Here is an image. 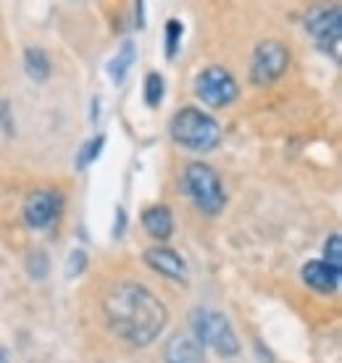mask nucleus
<instances>
[{"label": "nucleus", "mask_w": 342, "mask_h": 363, "mask_svg": "<svg viewBox=\"0 0 342 363\" xmlns=\"http://www.w3.org/2000/svg\"><path fill=\"white\" fill-rule=\"evenodd\" d=\"M103 313H106L111 332L135 347H145L158 340L169 321V311L161 303V298L145 284L132 279L116 281L106 292Z\"/></svg>", "instance_id": "f257e3e1"}, {"label": "nucleus", "mask_w": 342, "mask_h": 363, "mask_svg": "<svg viewBox=\"0 0 342 363\" xmlns=\"http://www.w3.org/2000/svg\"><path fill=\"white\" fill-rule=\"evenodd\" d=\"M169 135L174 143H180L187 150L208 153L221 143V127L214 116L203 113L195 106L180 108L169 121Z\"/></svg>", "instance_id": "f03ea898"}, {"label": "nucleus", "mask_w": 342, "mask_h": 363, "mask_svg": "<svg viewBox=\"0 0 342 363\" xmlns=\"http://www.w3.org/2000/svg\"><path fill=\"white\" fill-rule=\"evenodd\" d=\"M189 327H192V337L203 347H214L224 358H232V355L240 353V340H237L232 324L224 313L211 308H195L189 313Z\"/></svg>", "instance_id": "7ed1b4c3"}, {"label": "nucleus", "mask_w": 342, "mask_h": 363, "mask_svg": "<svg viewBox=\"0 0 342 363\" xmlns=\"http://www.w3.org/2000/svg\"><path fill=\"white\" fill-rule=\"evenodd\" d=\"M182 184H184V192L192 198V203H195L203 213H208V216H219V213L224 211L226 195H224L221 179H219V174L214 166L203 164V161H192V164L184 169Z\"/></svg>", "instance_id": "20e7f679"}, {"label": "nucleus", "mask_w": 342, "mask_h": 363, "mask_svg": "<svg viewBox=\"0 0 342 363\" xmlns=\"http://www.w3.org/2000/svg\"><path fill=\"white\" fill-rule=\"evenodd\" d=\"M289 69V48L280 40H263L253 50L250 61V82L258 87L277 82Z\"/></svg>", "instance_id": "39448f33"}, {"label": "nucleus", "mask_w": 342, "mask_h": 363, "mask_svg": "<svg viewBox=\"0 0 342 363\" xmlns=\"http://www.w3.org/2000/svg\"><path fill=\"white\" fill-rule=\"evenodd\" d=\"M195 92H198V98L206 103L208 108H226L240 95V84L229 74V69H224V66H208L195 79Z\"/></svg>", "instance_id": "423d86ee"}, {"label": "nucleus", "mask_w": 342, "mask_h": 363, "mask_svg": "<svg viewBox=\"0 0 342 363\" xmlns=\"http://www.w3.org/2000/svg\"><path fill=\"white\" fill-rule=\"evenodd\" d=\"M306 29L314 35L319 48L324 53H332L340 61V37H342V11L340 6L332 9H314L308 11Z\"/></svg>", "instance_id": "0eeeda50"}, {"label": "nucleus", "mask_w": 342, "mask_h": 363, "mask_svg": "<svg viewBox=\"0 0 342 363\" xmlns=\"http://www.w3.org/2000/svg\"><path fill=\"white\" fill-rule=\"evenodd\" d=\"M63 198L53 190H37L32 192L24 203V218L32 229H48L55 218L61 216Z\"/></svg>", "instance_id": "6e6552de"}, {"label": "nucleus", "mask_w": 342, "mask_h": 363, "mask_svg": "<svg viewBox=\"0 0 342 363\" xmlns=\"http://www.w3.org/2000/svg\"><path fill=\"white\" fill-rule=\"evenodd\" d=\"M145 264L150 266L155 274H161V277H166V279H171V281H180V284H184L189 277L184 258H182L177 250H171V247H166V245L148 247V250H145Z\"/></svg>", "instance_id": "1a4fd4ad"}, {"label": "nucleus", "mask_w": 342, "mask_h": 363, "mask_svg": "<svg viewBox=\"0 0 342 363\" xmlns=\"http://www.w3.org/2000/svg\"><path fill=\"white\" fill-rule=\"evenodd\" d=\"M163 363H206V347L192 335H171L163 345Z\"/></svg>", "instance_id": "9d476101"}, {"label": "nucleus", "mask_w": 342, "mask_h": 363, "mask_svg": "<svg viewBox=\"0 0 342 363\" xmlns=\"http://www.w3.org/2000/svg\"><path fill=\"white\" fill-rule=\"evenodd\" d=\"M300 277H303V281H306L311 290L321 292V295H332V292H337V287H340L342 272L334 269V266H329L326 261H321V258H316V261H308V264L303 266Z\"/></svg>", "instance_id": "9b49d317"}, {"label": "nucleus", "mask_w": 342, "mask_h": 363, "mask_svg": "<svg viewBox=\"0 0 342 363\" xmlns=\"http://www.w3.org/2000/svg\"><path fill=\"white\" fill-rule=\"evenodd\" d=\"M143 227L153 240H161L163 242L174 232V216H171V211L166 206H150L143 213Z\"/></svg>", "instance_id": "f8f14e48"}, {"label": "nucleus", "mask_w": 342, "mask_h": 363, "mask_svg": "<svg viewBox=\"0 0 342 363\" xmlns=\"http://www.w3.org/2000/svg\"><path fill=\"white\" fill-rule=\"evenodd\" d=\"M137 58V50H135V43L132 40H126L124 45H121V50H118L114 58L109 61V77L114 79V82H124L126 72L132 69V64H135Z\"/></svg>", "instance_id": "ddd939ff"}, {"label": "nucleus", "mask_w": 342, "mask_h": 363, "mask_svg": "<svg viewBox=\"0 0 342 363\" xmlns=\"http://www.w3.org/2000/svg\"><path fill=\"white\" fill-rule=\"evenodd\" d=\"M24 69L35 82H45L50 77V58L43 48H27L24 50Z\"/></svg>", "instance_id": "4468645a"}, {"label": "nucleus", "mask_w": 342, "mask_h": 363, "mask_svg": "<svg viewBox=\"0 0 342 363\" xmlns=\"http://www.w3.org/2000/svg\"><path fill=\"white\" fill-rule=\"evenodd\" d=\"M103 145H106V135H95L92 140H87L84 145L79 147V153H77V169L84 172L90 164H95L103 153Z\"/></svg>", "instance_id": "2eb2a0df"}, {"label": "nucleus", "mask_w": 342, "mask_h": 363, "mask_svg": "<svg viewBox=\"0 0 342 363\" xmlns=\"http://www.w3.org/2000/svg\"><path fill=\"white\" fill-rule=\"evenodd\" d=\"M163 90H166V82L158 72H150L145 77V106L148 108H158L163 100Z\"/></svg>", "instance_id": "dca6fc26"}, {"label": "nucleus", "mask_w": 342, "mask_h": 363, "mask_svg": "<svg viewBox=\"0 0 342 363\" xmlns=\"http://www.w3.org/2000/svg\"><path fill=\"white\" fill-rule=\"evenodd\" d=\"M182 35H184V24L180 18H169L166 21V58H174L182 45Z\"/></svg>", "instance_id": "f3484780"}, {"label": "nucleus", "mask_w": 342, "mask_h": 363, "mask_svg": "<svg viewBox=\"0 0 342 363\" xmlns=\"http://www.w3.org/2000/svg\"><path fill=\"white\" fill-rule=\"evenodd\" d=\"M321 261H326L329 266H334V269H340L342 272V240H340V235L326 237L324 258H321Z\"/></svg>", "instance_id": "a211bd4d"}, {"label": "nucleus", "mask_w": 342, "mask_h": 363, "mask_svg": "<svg viewBox=\"0 0 342 363\" xmlns=\"http://www.w3.org/2000/svg\"><path fill=\"white\" fill-rule=\"evenodd\" d=\"M48 269H50V264H48L45 250H35V253H29V274H32L35 279H45Z\"/></svg>", "instance_id": "6ab92c4d"}, {"label": "nucleus", "mask_w": 342, "mask_h": 363, "mask_svg": "<svg viewBox=\"0 0 342 363\" xmlns=\"http://www.w3.org/2000/svg\"><path fill=\"white\" fill-rule=\"evenodd\" d=\"M84 269H87V253H84V250H72V253H69V261H66V279L79 277Z\"/></svg>", "instance_id": "aec40b11"}, {"label": "nucleus", "mask_w": 342, "mask_h": 363, "mask_svg": "<svg viewBox=\"0 0 342 363\" xmlns=\"http://www.w3.org/2000/svg\"><path fill=\"white\" fill-rule=\"evenodd\" d=\"M124 227H126V213H124V208H116V224H114V237H121V235H124Z\"/></svg>", "instance_id": "412c9836"}, {"label": "nucleus", "mask_w": 342, "mask_h": 363, "mask_svg": "<svg viewBox=\"0 0 342 363\" xmlns=\"http://www.w3.org/2000/svg\"><path fill=\"white\" fill-rule=\"evenodd\" d=\"M0 363H11L9 361V353H6V350H0Z\"/></svg>", "instance_id": "4be33fe9"}, {"label": "nucleus", "mask_w": 342, "mask_h": 363, "mask_svg": "<svg viewBox=\"0 0 342 363\" xmlns=\"http://www.w3.org/2000/svg\"><path fill=\"white\" fill-rule=\"evenodd\" d=\"M3 118H6V103L0 100V121H3Z\"/></svg>", "instance_id": "5701e85b"}]
</instances>
